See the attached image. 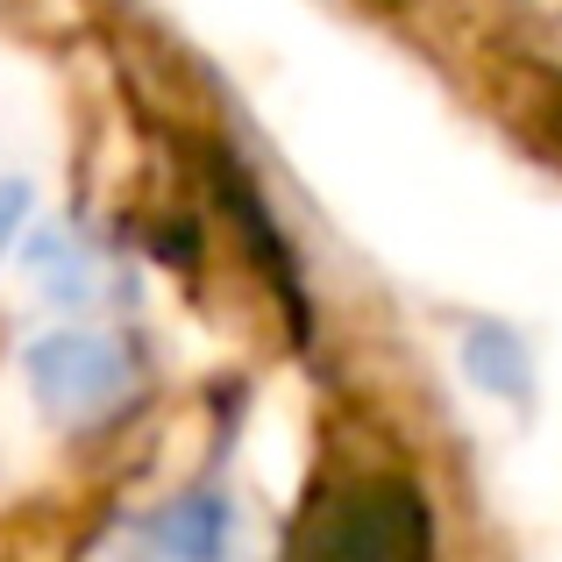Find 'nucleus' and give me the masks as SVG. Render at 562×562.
Here are the masks:
<instances>
[{
    "instance_id": "20e7f679",
    "label": "nucleus",
    "mask_w": 562,
    "mask_h": 562,
    "mask_svg": "<svg viewBox=\"0 0 562 562\" xmlns=\"http://www.w3.org/2000/svg\"><path fill=\"white\" fill-rule=\"evenodd\" d=\"M470 371L484 378V392H520L527 384V363H520V342L513 335H470Z\"/></svg>"
},
{
    "instance_id": "39448f33",
    "label": "nucleus",
    "mask_w": 562,
    "mask_h": 562,
    "mask_svg": "<svg viewBox=\"0 0 562 562\" xmlns=\"http://www.w3.org/2000/svg\"><path fill=\"white\" fill-rule=\"evenodd\" d=\"M14 221H22V186H0V249H8Z\"/></svg>"
},
{
    "instance_id": "7ed1b4c3",
    "label": "nucleus",
    "mask_w": 562,
    "mask_h": 562,
    "mask_svg": "<svg viewBox=\"0 0 562 562\" xmlns=\"http://www.w3.org/2000/svg\"><path fill=\"white\" fill-rule=\"evenodd\" d=\"M221 535H228V520H221L214 498H186L157 520V549L171 562H221Z\"/></svg>"
},
{
    "instance_id": "f03ea898",
    "label": "nucleus",
    "mask_w": 562,
    "mask_h": 562,
    "mask_svg": "<svg viewBox=\"0 0 562 562\" xmlns=\"http://www.w3.org/2000/svg\"><path fill=\"white\" fill-rule=\"evenodd\" d=\"M22 371H29V392H36L43 420H57V427L108 420V413L128 398V384H136L128 349L114 342V335H100V328H65V335L29 342Z\"/></svg>"
},
{
    "instance_id": "423d86ee",
    "label": "nucleus",
    "mask_w": 562,
    "mask_h": 562,
    "mask_svg": "<svg viewBox=\"0 0 562 562\" xmlns=\"http://www.w3.org/2000/svg\"><path fill=\"white\" fill-rule=\"evenodd\" d=\"M555 136H562V100H555Z\"/></svg>"
},
{
    "instance_id": "f257e3e1",
    "label": "nucleus",
    "mask_w": 562,
    "mask_h": 562,
    "mask_svg": "<svg viewBox=\"0 0 562 562\" xmlns=\"http://www.w3.org/2000/svg\"><path fill=\"white\" fill-rule=\"evenodd\" d=\"M427 555H435L427 498L398 477L342 484L292 535V562H427Z\"/></svg>"
}]
</instances>
